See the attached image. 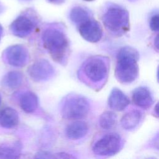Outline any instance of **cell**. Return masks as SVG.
Listing matches in <instances>:
<instances>
[{
    "label": "cell",
    "instance_id": "6da1fadb",
    "mask_svg": "<svg viewBox=\"0 0 159 159\" xmlns=\"http://www.w3.org/2000/svg\"><path fill=\"white\" fill-rule=\"evenodd\" d=\"M139 52L132 47L125 46L119 50L115 70V76L118 81L129 84L137 79L139 75Z\"/></svg>",
    "mask_w": 159,
    "mask_h": 159
},
{
    "label": "cell",
    "instance_id": "7a4b0ae2",
    "mask_svg": "<svg viewBox=\"0 0 159 159\" xmlns=\"http://www.w3.org/2000/svg\"><path fill=\"white\" fill-rule=\"evenodd\" d=\"M42 39L52 58L57 63H65L70 52L69 41L65 34L58 29L50 27L43 31Z\"/></svg>",
    "mask_w": 159,
    "mask_h": 159
},
{
    "label": "cell",
    "instance_id": "3957f363",
    "mask_svg": "<svg viewBox=\"0 0 159 159\" xmlns=\"http://www.w3.org/2000/svg\"><path fill=\"white\" fill-rule=\"evenodd\" d=\"M102 22L109 32L116 35H122L130 28L129 12L120 7H110L102 16Z\"/></svg>",
    "mask_w": 159,
    "mask_h": 159
},
{
    "label": "cell",
    "instance_id": "277c9868",
    "mask_svg": "<svg viewBox=\"0 0 159 159\" xmlns=\"http://www.w3.org/2000/svg\"><path fill=\"white\" fill-rule=\"evenodd\" d=\"M89 103L83 96L69 94L61 101L60 114L63 119L75 120L83 118L88 114Z\"/></svg>",
    "mask_w": 159,
    "mask_h": 159
},
{
    "label": "cell",
    "instance_id": "5b68a950",
    "mask_svg": "<svg viewBox=\"0 0 159 159\" xmlns=\"http://www.w3.org/2000/svg\"><path fill=\"white\" fill-rule=\"evenodd\" d=\"M122 147V139L116 133L107 134L98 140L93 147L94 153L101 157H110L118 153Z\"/></svg>",
    "mask_w": 159,
    "mask_h": 159
},
{
    "label": "cell",
    "instance_id": "8992f818",
    "mask_svg": "<svg viewBox=\"0 0 159 159\" xmlns=\"http://www.w3.org/2000/svg\"><path fill=\"white\" fill-rule=\"evenodd\" d=\"M83 72L91 82L99 83L106 79L108 74V65L102 57H93L84 62Z\"/></svg>",
    "mask_w": 159,
    "mask_h": 159
},
{
    "label": "cell",
    "instance_id": "52a82bcc",
    "mask_svg": "<svg viewBox=\"0 0 159 159\" xmlns=\"http://www.w3.org/2000/svg\"><path fill=\"white\" fill-rule=\"evenodd\" d=\"M4 58L10 65L22 67L28 62L29 52L24 45H14L9 46L5 50Z\"/></svg>",
    "mask_w": 159,
    "mask_h": 159
},
{
    "label": "cell",
    "instance_id": "ba28073f",
    "mask_svg": "<svg viewBox=\"0 0 159 159\" xmlns=\"http://www.w3.org/2000/svg\"><path fill=\"white\" fill-rule=\"evenodd\" d=\"M78 30L84 40L92 43L99 42L102 36V28L101 24L91 18L80 24Z\"/></svg>",
    "mask_w": 159,
    "mask_h": 159
},
{
    "label": "cell",
    "instance_id": "9c48e42d",
    "mask_svg": "<svg viewBox=\"0 0 159 159\" xmlns=\"http://www.w3.org/2000/svg\"><path fill=\"white\" fill-rule=\"evenodd\" d=\"M28 73L34 81H43L53 75L54 68L48 60L40 59L29 66Z\"/></svg>",
    "mask_w": 159,
    "mask_h": 159
},
{
    "label": "cell",
    "instance_id": "30bf717a",
    "mask_svg": "<svg viewBox=\"0 0 159 159\" xmlns=\"http://www.w3.org/2000/svg\"><path fill=\"white\" fill-rule=\"evenodd\" d=\"M35 24L31 19L25 16H20L11 24L10 30L16 36L25 37L31 34Z\"/></svg>",
    "mask_w": 159,
    "mask_h": 159
},
{
    "label": "cell",
    "instance_id": "8fae6325",
    "mask_svg": "<svg viewBox=\"0 0 159 159\" xmlns=\"http://www.w3.org/2000/svg\"><path fill=\"white\" fill-rule=\"evenodd\" d=\"M129 98L119 89L113 88L107 99L109 107L116 111L124 110L129 104Z\"/></svg>",
    "mask_w": 159,
    "mask_h": 159
},
{
    "label": "cell",
    "instance_id": "7c38bea8",
    "mask_svg": "<svg viewBox=\"0 0 159 159\" xmlns=\"http://www.w3.org/2000/svg\"><path fill=\"white\" fill-rule=\"evenodd\" d=\"M132 99L135 105L143 109L149 108L153 102L150 90L143 86L137 88L133 91Z\"/></svg>",
    "mask_w": 159,
    "mask_h": 159
},
{
    "label": "cell",
    "instance_id": "4fadbf2b",
    "mask_svg": "<svg viewBox=\"0 0 159 159\" xmlns=\"http://www.w3.org/2000/svg\"><path fill=\"white\" fill-rule=\"evenodd\" d=\"M88 130V125L85 122L76 120L68 125L66 129V135L71 140H78L84 137Z\"/></svg>",
    "mask_w": 159,
    "mask_h": 159
},
{
    "label": "cell",
    "instance_id": "5bb4252c",
    "mask_svg": "<svg viewBox=\"0 0 159 159\" xmlns=\"http://www.w3.org/2000/svg\"><path fill=\"white\" fill-rule=\"evenodd\" d=\"M19 114L13 108L7 107L0 112V125L6 129L16 127L19 123Z\"/></svg>",
    "mask_w": 159,
    "mask_h": 159
},
{
    "label": "cell",
    "instance_id": "9a60e30c",
    "mask_svg": "<svg viewBox=\"0 0 159 159\" xmlns=\"http://www.w3.org/2000/svg\"><path fill=\"white\" fill-rule=\"evenodd\" d=\"M142 117V113L139 110L133 109L125 113L120 120V124L125 130L135 129L140 123Z\"/></svg>",
    "mask_w": 159,
    "mask_h": 159
},
{
    "label": "cell",
    "instance_id": "2e32d148",
    "mask_svg": "<svg viewBox=\"0 0 159 159\" xmlns=\"http://www.w3.org/2000/svg\"><path fill=\"white\" fill-rule=\"evenodd\" d=\"M20 148L17 142H2L0 143V158H17L20 155Z\"/></svg>",
    "mask_w": 159,
    "mask_h": 159
},
{
    "label": "cell",
    "instance_id": "e0dca14e",
    "mask_svg": "<svg viewBox=\"0 0 159 159\" xmlns=\"http://www.w3.org/2000/svg\"><path fill=\"white\" fill-rule=\"evenodd\" d=\"M21 109L27 113L34 112L38 106V98L36 94L31 91L24 93L19 99Z\"/></svg>",
    "mask_w": 159,
    "mask_h": 159
},
{
    "label": "cell",
    "instance_id": "ac0fdd59",
    "mask_svg": "<svg viewBox=\"0 0 159 159\" xmlns=\"http://www.w3.org/2000/svg\"><path fill=\"white\" fill-rule=\"evenodd\" d=\"M23 80L22 74L17 71L8 72L2 79V85L9 89L18 88L22 83Z\"/></svg>",
    "mask_w": 159,
    "mask_h": 159
},
{
    "label": "cell",
    "instance_id": "d6986e66",
    "mask_svg": "<svg viewBox=\"0 0 159 159\" xmlns=\"http://www.w3.org/2000/svg\"><path fill=\"white\" fill-rule=\"evenodd\" d=\"M117 115L112 111H107L104 112L99 117V124L100 127L105 130L113 128L117 123Z\"/></svg>",
    "mask_w": 159,
    "mask_h": 159
},
{
    "label": "cell",
    "instance_id": "ffe728a7",
    "mask_svg": "<svg viewBox=\"0 0 159 159\" xmlns=\"http://www.w3.org/2000/svg\"><path fill=\"white\" fill-rule=\"evenodd\" d=\"M70 18L73 22L80 25V24L89 19L90 18V16L89 12L86 9L77 6L73 7L71 10L70 13Z\"/></svg>",
    "mask_w": 159,
    "mask_h": 159
},
{
    "label": "cell",
    "instance_id": "44dd1931",
    "mask_svg": "<svg viewBox=\"0 0 159 159\" xmlns=\"http://www.w3.org/2000/svg\"><path fill=\"white\" fill-rule=\"evenodd\" d=\"M150 29L155 32H157L159 28V17L158 14L153 15L150 20Z\"/></svg>",
    "mask_w": 159,
    "mask_h": 159
},
{
    "label": "cell",
    "instance_id": "7402d4cb",
    "mask_svg": "<svg viewBox=\"0 0 159 159\" xmlns=\"http://www.w3.org/2000/svg\"><path fill=\"white\" fill-rule=\"evenodd\" d=\"M50 2L56 4H60L64 2L65 0H48Z\"/></svg>",
    "mask_w": 159,
    "mask_h": 159
},
{
    "label": "cell",
    "instance_id": "603a6c76",
    "mask_svg": "<svg viewBox=\"0 0 159 159\" xmlns=\"http://www.w3.org/2000/svg\"><path fill=\"white\" fill-rule=\"evenodd\" d=\"M2 32H3V29H2V25L0 24V40H1V37L2 35Z\"/></svg>",
    "mask_w": 159,
    "mask_h": 159
},
{
    "label": "cell",
    "instance_id": "cb8c5ba5",
    "mask_svg": "<svg viewBox=\"0 0 159 159\" xmlns=\"http://www.w3.org/2000/svg\"><path fill=\"white\" fill-rule=\"evenodd\" d=\"M1 101H2V97H1V93H0V105H1Z\"/></svg>",
    "mask_w": 159,
    "mask_h": 159
},
{
    "label": "cell",
    "instance_id": "d4e9b609",
    "mask_svg": "<svg viewBox=\"0 0 159 159\" xmlns=\"http://www.w3.org/2000/svg\"><path fill=\"white\" fill-rule=\"evenodd\" d=\"M84 1H93V0H84Z\"/></svg>",
    "mask_w": 159,
    "mask_h": 159
}]
</instances>
